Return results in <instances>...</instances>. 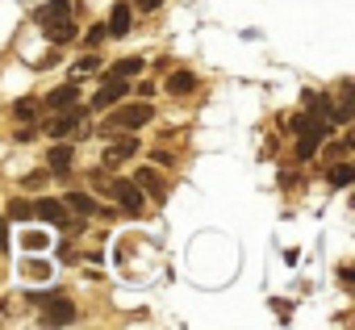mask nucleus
Masks as SVG:
<instances>
[{"label": "nucleus", "instance_id": "a211bd4d", "mask_svg": "<svg viewBox=\"0 0 355 330\" xmlns=\"http://www.w3.org/2000/svg\"><path fill=\"white\" fill-rule=\"evenodd\" d=\"M96 67H101V59H96V55H88V59H80V63H76V67H71V80H76V84H80V80H84V76H92V71H96Z\"/></svg>", "mask_w": 355, "mask_h": 330}, {"label": "nucleus", "instance_id": "f03ea898", "mask_svg": "<svg viewBox=\"0 0 355 330\" xmlns=\"http://www.w3.org/2000/svg\"><path fill=\"white\" fill-rule=\"evenodd\" d=\"M109 193H113V201L130 214V218H142V205H146V197H142V189L134 184V180H109Z\"/></svg>", "mask_w": 355, "mask_h": 330}, {"label": "nucleus", "instance_id": "6e6552de", "mask_svg": "<svg viewBox=\"0 0 355 330\" xmlns=\"http://www.w3.org/2000/svg\"><path fill=\"white\" fill-rule=\"evenodd\" d=\"M293 130H297L301 138H309V142H322V138L330 134V121H326L322 113H301V117H293Z\"/></svg>", "mask_w": 355, "mask_h": 330}, {"label": "nucleus", "instance_id": "f257e3e1", "mask_svg": "<svg viewBox=\"0 0 355 330\" xmlns=\"http://www.w3.org/2000/svg\"><path fill=\"white\" fill-rule=\"evenodd\" d=\"M150 117H155V109H150L146 101H134V105H121V101H117V113L109 117L105 130H109V134H117V130H142Z\"/></svg>", "mask_w": 355, "mask_h": 330}, {"label": "nucleus", "instance_id": "7ed1b4c3", "mask_svg": "<svg viewBox=\"0 0 355 330\" xmlns=\"http://www.w3.org/2000/svg\"><path fill=\"white\" fill-rule=\"evenodd\" d=\"M134 155H138V138L130 130H121V138H113L105 146V168H121V163H130Z\"/></svg>", "mask_w": 355, "mask_h": 330}, {"label": "nucleus", "instance_id": "2eb2a0df", "mask_svg": "<svg viewBox=\"0 0 355 330\" xmlns=\"http://www.w3.org/2000/svg\"><path fill=\"white\" fill-rule=\"evenodd\" d=\"M142 67H146L142 59H121V63L109 67V76H113V80H134V76H142Z\"/></svg>", "mask_w": 355, "mask_h": 330}, {"label": "nucleus", "instance_id": "b1692460", "mask_svg": "<svg viewBox=\"0 0 355 330\" xmlns=\"http://www.w3.org/2000/svg\"><path fill=\"white\" fill-rule=\"evenodd\" d=\"M5 247H9V234H5V214H0V255H5Z\"/></svg>", "mask_w": 355, "mask_h": 330}, {"label": "nucleus", "instance_id": "412c9836", "mask_svg": "<svg viewBox=\"0 0 355 330\" xmlns=\"http://www.w3.org/2000/svg\"><path fill=\"white\" fill-rule=\"evenodd\" d=\"M13 117H17V121H34V117H38V105H34V101H17V105H13Z\"/></svg>", "mask_w": 355, "mask_h": 330}, {"label": "nucleus", "instance_id": "1a4fd4ad", "mask_svg": "<svg viewBox=\"0 0 355 330\" xmlns=\"http://www.w3.org/2000/svg\"><path fill=\"white\" fill-rule=\"evenodd\" d=\"M34 218L51 222V226H67V222H71V218H67V205H63V201H55V197L38 201V205H34Z\"/></svg>", "mask_w": 355, "mask_h": 330}, {"label": "nucleus", "instance_id": "423d86ee", "mask_svg": "<svg viewBox=\"0 0 355 330\" xmlns=\"http://www.w3.org/2000/svg\"><path fill=\"white\" fill-rule=\"evenodd\" d=\"M84 125V109H76V105H67V109H59V117H51L46 121V134L51 138H67L71 130H80Z\"/></svg>", "mask_w": 355, "mask_h": 330}, {"label": "nucleus", "instance_id": "ddd939ff", "mask_svg": "<svg viewBox=\"0 0 355 330\" xmlns=\"http://www.w3.org/2000/svg\"><path fill=\"white\" fill-rule=\"evenodd\" d=\"M134 184L142 189V197H159V193H163V184H159V172H155V168L134 172Z\"/></svg>", "mask_w": 355, "mask_h": 330}, {"label": "nucleus", "instance_id": "20e7f679", "mask_svg": "<svg viewBox=\"0 0 355 330\" xmlns=\"http://www.w3.org/2000/svg\"><path fill=\"white\" fill-rule=\"evenodd\" d=\"M34 301L46 305V313H42L46 326H71L76 322V305L71 301H63V297H34Z\"/></svg>", "mask_w": 355, "mask_h": 330}, {"label": "nucleus", "instance_id": "9d476101", "mask_svg": "<svg viewBox=\"0 0 355 330\" xmlns=\"http://www.w3.org/2000/svg\"><path fill=\"white\" fill-rule=\"evenodd\" d=\"M130 26H134V13H130V5H121V0H117V5L109 9V26L105 30L121 38V34H130Z\"/></svg>", "mask_w": 355, "mask_h": 330}, {"label": "nucleus", "instance_id": "4468645a", "mask_svg": "<svg viewBox=\"0 0 355 330\" xmlns=\"http://www.w3.org/2000/svg\"><path fill=\"white\" fill-rule=\"evenodd\" d=\"M193 88H197V76H193V71H175V76L167 80V92H171V96H184V92H193Z\"/></svg>", "mask_w": 355, "mask_h": 330}, {"label": "nucleus", "instance_id": "dca6fc26", "mask_svg": "<svg viewBox=\"0 0 355 330\" xmlns=\"http://www.w3.org/2000/svg\"><path fill=\"white\" fill-rule=\"evenodd\" d=\"M351 117H355V96H351V84H347V88H343V101H338L334 113H330V121L343 125V121H351Z\"/></svg>", "mask_w": 355, "mask_h": 330}, {"label": "nucleus", "instance_id": "f3484780", "mask_svg": "<svg viewBox=\"0 0 355 330\" xmlns=\"http://www.w3.org/2000/svg\"><path fill=\"white\" fill-rule=\"evenodd\" d=\"M351 180H355V168H351V163H338V168L330 172V184H334V189H347Z\"/></svg>", "mask_w": 355, "mask_h": 330}, {"label": "nucleus", "instance_id": "4be33fe9", "mask_svg": "<svg viewBox=\"0 0 355 330\" xmlns=\"http://www.w3.org/2000/svg\"><path fill=\"white\" fill-rule=\"evenodd\" d=\"M313 150H318V142H309V138L297 142V155H301V159H313Z\"/></svg>", "mask_w": 355, "mask_h": 330}, {"label": "nucleus", "instance_id": "6ab92c4d", "mask_svg": "<svg viewBox=\"0 0 355 330\" xmlns=\"http://www.w3.org/2000/svg\"><path fill=\"white\" fill-rule=\"evenodd\" d=\"M5 218H13V222H30V218H34V205H30V201H21V197H17V201H13V205H9V214H5Z\"/></svg>", "mask_w": 355, "mask_h": 330}, {"label": "nucleus", "instance_id": "9b49d317", "mask_svg": "<svg viewBox=\"0 0 355 330\" xmlns=\"http://www.w3.org/2000/svg\"><path fill=\"white\" fill-rule=\"evenodd\" d=\"M76 96H80V84L71 80L67 88H55V92L46 96V109H51V113H59V109H67V105H76Z\"/></svg>", "mask_w": 355, "mask_h": 330}, {"label": "nucleus", "instance_id": "5701e85b", "mask_svg": "<svg viewBox=\"0 0 355 330\" xmlns=\"http://www.w3.org/2000/svg\"><path fill=\"white\" fill-rule=\"evenodd\" d=\"M138 9H146V13H155V9H163V0H134Z\"/></svg>", "mask_w": 355, "mask_h": 330}, {"label": "nucleus", "instance_id": "aec40b11", "mask_svg": "<svg viewBox=\"0 0 355 330\" xmlns=\"http://www.w3.org/2000/svg\"><path fill=\"white\" fill-rule=\"evenodd\" d=\"M51 168H55V172H67V168H71V146H55V150H51Z\"/></svg>", "mask_w": 355, "mask_h": 330}, {"label": "nucleus", "instance_id": "39448f33", "mask_svg": "<svg viewBox=\"0 0 355 330\" xmlns=\"http://www.w3.org/2000/svg\"><path fill=\"white\" fill-rule=\"evenodd\" d=\"M38 26H42V34H46L51 42H71V38H76V21H71V13H51V17H38Z\"/></svg>", "mask_w": 355, "mask_h": 330}, {"label": "nucleus", "instance_id": "f8f14e48", "mask_svg": "<svg viewBox=\"0 0 355 330\" xmlns=\"http://www.w3.org/2000/svg\"><path fill=\"white\" fill-rule=\"evenodd\" d=\"M63 205H67L71 214H84V218H92V214H101V205H96V197H88V193H67V197H63Z\"/></svg>", "mask_w": 355, "mask_h": 330}, {"label": "nucleus", "instance_id": "0eeeda50", "mask_svg": "<svg viewBox=\"0 0 355 330\" xmlns=\"http://www.w3.org/2000/svg\"><path fill=\"white\" fill-rule=\"evenodd\" d=\"M125 92H130V80H113V76H109V80L101 84V92L92 96V109H96V113H101V109H113L117 101H125Z\"/></svg>", "mask_w": 355, "mask_h": 330}]
</instances>
